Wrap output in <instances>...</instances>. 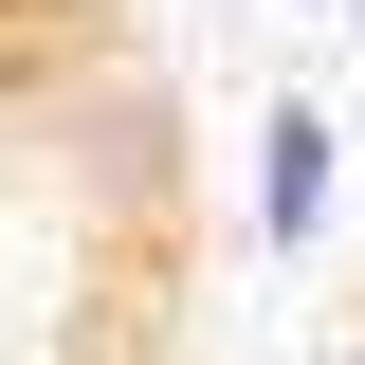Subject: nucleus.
Masks as SVG:
<instances>
[{
	"label": "nucleus",
	"instance_id": "f257e3e1",
	"mask_svg": "<svg viewBox=\"0 0 365 365\" xmlns=\"http://www.w3.org/2000/svg\"><path fill=\"white\" fill-rule=\"evenodd\" d=\"M311 220H329V110H274L256 128V237L311 256Z\"/></svg>",
	"mask_w": 365,
	"mask_h": 365
},
{
	"label": "nucleus",
	"instance_id": "f03ea898",
	"mask_svg": "<svg viewBox=\"0 0 365 365\" xmlns=\"http://www.w3.org/2000/svg\"><path fill=\"white\" fill-rule=\"evenodd\" d=\"M329 365H365V329H347V347H329Z\"/></svg>",
	"mask_w": 365,
	"mask_h": 365
}]
</instances>
